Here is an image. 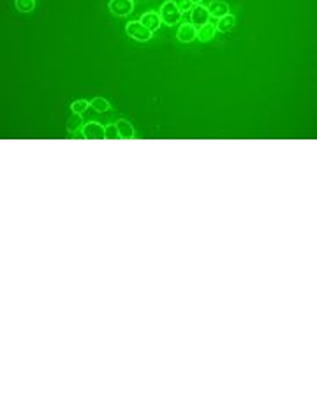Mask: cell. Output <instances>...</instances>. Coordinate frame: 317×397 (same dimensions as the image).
Wrapping results in <instances>:
<instances>
[{"label":"cell","instance_id":"52a82bcc","mask_svg":"<svg viewBox=\"0 0 317 397\" xmlns=\"http://www.w3.org/2000/svg\"><path fill=\"white\" fill-rule=\"evenodd\" d=\"M217 32H219L217 27L208 22V23H205V25L198 27V34H196V37L199 39V43H208V41H212L213 37H215Z\"/></svg>","mask_w":317,"mask_h":397},{"label":"cell","instance_id":"5bb4252c","mask_svg":"<svg viewBox=\"0 0 317 397\" xmlns=\"http://www.w3.org/2000/svg\"><path fill=\"white\" fill-rule=\"evenodd\" d=\"M90 106L95 110V112H99V113H104V112H108V110H109V103L106 101V99H102V97L92 99Z\"/></svg>","mask_w":317,"mask_h":397},{"label":"cell","instance_id":"e0dca14e","mask_svg":"<svg viewBox=\"0 0 317 397\" xmlns=\"http://www.w3.org/2000/svg\"><path fill=\"white\" fill-rule=\"evenodd\" d=\"M173 2L177 4V8L180 9V13H187V11H191V9L194 8L192 0H173Z\"/></svg>","mask_w":317,"mask_h":397},{"label":"cell","instance_id":"8fae6325","mask_svg":"<svg viewBox=\"0 0 317 397\" xmlns=\"http://www.w3.org/2000/svg\"><path fill=\"white\" fill-rule=\"evenodd\" d=\"M78 129H83V120H81L79 113H72V117L67 120V131L71 134H74Z\"/></svg>","mask_w":317,"mask_h":397},{"label":"cell","instance_id":"ba28073f","mask_svg":"<svg viewBox=\"0 0 317 397\" xmlns=\"http://www.w3.org/2000/svg\"><path fill=\"white\" fill-rule=\"evenodd\" d=\"M196 34H198V29H196L192 23H184V25H180V29H178V41L180 43H191V41L196 39Z\"/></svg>","mask_w":317,"mask_h":397},{"label":"cell","instance_id":"7a4b0ae2","mask_svg":"<svg viewBox=\"0 0 317 397\" xmlns=\"http://www.w3.org/2000/svg\"><path fill=\"white\" fill-rule=\"evenodd\" d=\"M127 36L139 41V43H144V41H148L151 37V32L141 22H130L127 25Z\"/></svg>","mask_w":317,"mask_h":397},{"label":"cell","instance_id":"5b68a950","mask_svg":"<svg viewBox=\"0 0 317 397\" xmlns=\"http://www.w3.org/2000/svg\"><path fill=\"white\" fill-rule=\"evenodd\" d=\"M83 138L87 140H102L104 138V127L99 122H88L83 126Z\"/></svg>","mask_w":317,"mask_h":397},{"label":"cell","instance_id":"8992f818","mask_svg":"<svg viewBox=\"0 0 317 397\" xmlns=\"http://www.w3.org/2000/svg\"><path fill=\"white\" fill-rule=\"evenodd\" d=\"M139 22L143 23V25L146 27L150 32H153V30H157L158 27H161L163 20H161V15H158L157 11H148V13H144V15L141 16Z\"/></svg>","mask_w":317,"mask_h":397},{"label":"cell","instance_id":"7c38bea8","mask_svg":"<svg viewBox=\"0 0 317 397\" xmlns=\"http://www.w3.org/2000/svg\"><path fill=\"white\" fill-rule=\"evenodd\" d=\"M15 6L20 13L23 15H29L36 9V0H15Z\"/></svg>","mask_w":317,"mask_h":397},{"label":"cell","instance_id":"3957f363","mask_svg":"<svg viewBox=\"0 0 317 397\" xmlns=\"http://www.w3.org/2000/svg\"><path fill=\"white\" fill-rule=\"evenodd\" d=\"M134 9L132 0H111L109 2V11L115 16H127L130 15Z\"/></svg>","mask_w":317,"mask_h":397},{"label":"cell","instance_id":"30bf717a","mask_svg":"<svg viewBox=\"0 0 317 397\" xmlns=\"http://www.w3.org/2000/svg\"><path fill=\"white\" fill-rule=\"evenodd\" d=\"M116 127H118V133H120V138H123V140H132L136 134H134V127L130 126V122H127V120H118L116 122Z\"/></svg>","mask_w":317,"mask_h":397},{"label":"cell","instance_id":"2e32d148","mask_svg":"<svg viewBox=\"0 0 317 397\" xmlns=\"http://www.w3.org/2000/svg\"><path fill=\"white\" fill-rule=\"evenodd\" d=\"M87 108H88V101H85V99H78V101H74L71 105L72 113H79V115L87 112Z\"/></svg>","mask_w":317,"mask_h":397},{"label":"cell","instance_id":"ac0fdd59","mask_svg":"<svg viewBox=\"0 0 317 397\" xmlns=\"http://www.w3.org/2000/svg\"><path fill=\"white\" fill-rule=\"evenodd\" d=\"M192 4H196V6H198V4H203V0H192Z\"/></svg>","mask_w":317,"mask_h":397},{"label":"cell","instance_id":"4fadbf2b","mask_svg":"<svg viewBox=\"0 0 317 397\" xmlns=\"http://www.w3.org/2000/svg\"><path fill=\"white\" fill-rule=\"evenodd\" d=\"M234 27V16L231 15H226L224 18L219 20V23H217V30L219 32H227V30H231Z\"/></svg>","mask_w":317,"mask_h":397},{"label":"cell","instance_id":"277c9868","mask_svg":"<svg viewBox=\"0 0 317 397\" xmlns=\"http://www.w3.org/2000/svg\"><path fill=\"white\" fill-rule=\"evenodd\" d=\"M210 20V13H208V8H205V6L198 4L194 6V8L191 9V22L192 25H205V23H208Z\"/></svg>","mask_w":317,"mask_h":397},{"label":"cell","instance_id":"6da1fadb","mask_svg":"<svg viewBox=\"0 0 317 397\" xmlns=\"http://www.w3.org/2000/svg\"><path fill=\"white\" fill-rule=\"evenodd\" d=\"M161 20H163V23H166V25H175V23L180 22L182 18V13L180 9L177 8V4L175 2H166V4L163 6V9H161Z\"/></svg>","mask_w":317,"mask_h":397},{"label":"cell","instance_id":"9a60e30c","mask_svg":"<svg viewBox=\"0 0 317 397\" xmlns=\"http://www.w3.org/2000/svg\"><path fill=\"white\" fill-rule=\"evenodd\" d=\"M104 138H106V140H118L120 133H118V127H116V124H109V126L104 127Z\"/></svg>","mask_w":317,"mask_h":397},{"label":"cell","instance_id":"9c48e42d","mask_svg":"<svg viewBox=\"0 0 317 397\" xmlns=\"http://www.w3.org/2000/svg\"><path fill=\"white\" fill-rule=\"evenodd\" d=\"M208 13H210V16L220 20L226 15H229V6H227L226 2H222V0H213L212 4L208 6Z\"/></svg>","mask_w":317,"mask_h":397}]
</instances>
